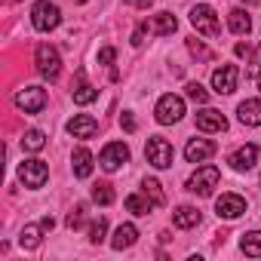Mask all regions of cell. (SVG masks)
<instances>
[{"mask_svg":"<svg viewBox=\"0 0 261 261\" xmlns=\"http://www.w3.org/2000/svg\"><path fill=\"white\" fill-rule=\"evenodd\" d=\"M200 218H203V215H200L197 206H178V209L172 212V224H175V227H185V230H188V227H197Z\"/></svg>","mask_w":261,"mask_h":261,"instance_id":"19","label":"cell"},{"mask_svg":"<svg viewBox=\"0 0 261 261\" xmlns=\"http://www.w3.org/2000/svg\"><path fill=\"white\" fill-rule=\"evenodd\" d=\"M126 209L133 212V215H148L151 209H157V203L142 191V194H129V197H126Z\"/></svg>","mask_w":261,"mask_h":261,"instance_id":"20","label":"cell"},{"mask_svg":"<svg viewBox=\"0 0 261 261\" xmlns=\"http://www.w3.org/2000/svg\"><path fill=\"white\" fill-rule=\"evenodd\" d=\"M215 212H218V218H240L243 212H246V200L240 197V194H221L218 200H215Z\"/></svg>","mask_w":261,"mask_h":261,"instance_id":"11","label":"cell"},{"mask_svg":"<svg viewBox=\"0 0 261 261\" xmlns=\"http://www.w3.org/2000/svg\"><path fill=\"white\" fill-rule=\"evenodd\" d=\"M243 4H249V7H255V4H258V0H243Z\"/></svg>","mask_w":261,"mask_h":261,"instance_id":"40","label":"cell"},{"mask_svg":"<svg viewBox=\"0 0 261 261\" xmlns=\"http://www.w3.org/2000/svg\"><path fill=\"white\" fill-rule=\"evenodd\" d=\"M114 59H117V49L114 46H101L98 49V65H114Z\"/></svg>","mask_w":261,"mask_h":261,"instance_id":"32","label":"cell"},{"mask_svg":"<svg viewBox=\"0 0 261 261\" xmlns=\"http://www.w3.org/2000/svg\"><path fill=\"white\" fill-rule=\"evenodd\" d=\"M212 154H215V142H209V139H191L185 145V160L188 163H206Z\"/></svg>","mask_w":261,"mask_h":261,"instance_id":"12","label":"cell"},{"mask_svg":"<svg viewBox=\"0 0 261 261\" xmlns=\"http://www.w3.org/2000/svg\"><path fill=\"white\" fill-rule=\"evenodd\" d=\"M175 28H178V19H175L172 13H157V16H154V31H157L160 37H169Z\"/></svg>","mask_w":261,"mask_h":261,"instance_id":"25","label":"cell"},{"mask_svg":"<svg viewBox=\"0 0 261 261\" xmlns=\"http://www.w3.org/2000/svg\"><path fill=\"white\" fill-rule=\"evenodd\" d=\"M255 83H258V89H261V71H258V74H255Z\"/></svg>","mask_w":261,"mask_h":261,"instance_id":"39","label":"cell"},{"mask_svg":"<svg viewBox=\"0 0 261 261\" xmlns=\"http://www.w3.org/2000/svg\"><path fill=\"white\" fill-rule=\"evenodd\" d=\"M40 224H43V230H53V227H56V221H53V215H46V218H43Z\"/></svg>","mask_w":261,"mask_h":261,"instance_id":"38","label":"cell"},{"mask_svg":"<svg viewBox=\"0 0 261 261\" xmlns=\"http://www.w3.org/2000/svg\"><path fill=\"white\" fill-rule=\"evenodd\" d=\"M105 233H108V218H98V221H92V227H89V240L98 246V243H105Z\"/></svg>","mask_w":261,"mask_h":261,"instance_id":"29","label":"cell"},{"mask_svg":"<svg viewBox=\"0 0 261 261\" xmlns=\"http://www.w3.org/2000/svg\"><path fill=\"white\" fill-rule=\"evenodd\" d=\"M142 191H145L157 206H163V203H166V197H163V191H160V181H157V178H145V181H142Z\"/></svg>","mask_w":261,"mask_h":261,"instance_id":"28","label":"cell"},{"mask_svg":"<svg viewBox=\"0 0 261 261\" xmlns=\"http://www.w3.org/2000/svg\"><path fill=\"white\" fill-rule=\"evenodd\" d=\"M92 154L86 151V148H74V154H71V169H74V178H89L92 175Z\"/></svg>","mask_w":261,"mask_h":261,"instance_id":"17","label":"cell"},{"mask_svg":"<svg viewBox=\"0 0 261 261\" xmlns=\"http://www.w3.org/2000/svg\"><path fill=\"white\" fill-rule=\"evenodd\" d=\"M31 25L37 31H43V34L46 31H56L62 25V10L56 4H49V0H37L34 10H31Z\"/></svg>","mask_w":261,"mask_h":261,"instance_id":"1","label":"cell"},{"mask_svg":"<svg viewBox=\"0 0 261 261\" xmlns=\"http://www.w3.org/2000/svg\"><path fill=\"white\" fill-rule=\"evenodd\" d=\"M22 148H25V151H31V154H37V151H43V148H46V136L40 133V129H28V133L22 136Z\"/></svg>","mask_w":261,"mask_h":261,"instance_id":"26","label":"cell"},{"mask_svg":"<svg viewBox=\"0 0 261 261\" xmlns=\"http://www.w3.org/2000/svg\"><path fill=\"white\" fill-rule=\"evenodd\" d=\"M46 101H49V95H46L43 86H25V89L16 92V108L25 111V114H40L46 108Z\"/></svg>","mask_w":261,"mask_h":261,"instance_id":"7","label":"cell"},{"mask_svg":"<svg viewBox=\"0 0 261 261\" xmlns=\"http://www.w3.org/2000/svg\"><path fill=\"white\" fill-rule=\"evenodd\" d=\"M34 62H37V71H40L43 80H56V77L62 74V56H59V49L49 46V43H40V46H37Z\"/></svg>","mask_w":261,"mask_h":261,"instance_id":"2","label":"cell"},{"mask_svg":"<svg viewBox=\"0 0 261 261\" xmlns=\"http://www.w3.org/2000/svg\"><path fill=\"white\" fill-rule=\"evenodd\" d=\"M218 178H221L218 166H200V169L188 178V191H191V194H197V197H209V194L215 191Z\"/></svg>","mask_w":261,"mask_h":261,"instance_id":"6","label":"cell"},{"mask_svg":"<svg viewBox=\"0 0 261 261\" xmlns=\"http://www.w3.org/2000/svg\"><path fill=\"white\" fill-rule=\"evenodd\" d=\"M237 83H240V68L237 65H221V68L212 71V89L218 95H230L237 89Z\"/></svg>","mask_w":261,"mask_h":261,"instance_id":"10","label":"cell"},{"mask_svg":"<svg viewBox=\"0 0 261 261\" xmlns=\"http://www.w3.org/2000/svg\"><path fill=\"white\" fill-rule=\"evenodd\" d=\"M258 65H261V49H258Z\"/></svg>","mask_w":261,"mask_h":261,"instance_id":"41","label":"cell"},{"mask_svg":"<svg viewBox=\"0 0 261 261\" xmlns=\"http://www.w3.org/2000/svg\"><path fill=\"white\" fill-rule=\"evenodd\" d=\"M123 163H129V148H126L123 142H111V145L101 148V154H98V166H101L105 172H117Z\"/></svg>","mask_w":261,"mask_h":261,"instance_id":"9","label":"cell"},{"mask_svg":"<svg viewBox=\"0 0 261 261\" xmlns=\"http://www.w3.org/2000/svg\"><path fill=\"white\" fill-rule=\"evenodd\" d=\"M145 34H148V25H139L136 34H133V46H142L145 43Z\"/></svg>","mask_w":261,"mask_h":261,"instance_id":"35","label":"cell"},{"mask_svg":"<svg viewBox=\"0 0 261 261\" xmlns=\"http://www.w3.org/2000/svg\"><path fill=\"white\" fill-rule=\"evenodd\" d=\"M120 126L126 129V133H136V117H133V114H123V117H120Z\"/></svg>","mask_w":261,"mask_h":261,"instance_id":"34","label":"cell"},{"mask_svg":"<svg viewBox=\"0 0 261 261\" xmlns=\"http://www.w3.org/2000/svg\"><path fill=\"white\" fill-rule=\"evenodd\" d=\"M83 218H86V206H83V203H77V206L71 209V215H68V227H71V230H77V227L83 224Z\"/></svg>","mask_w":261,"mask_h":261,"instance_id":"31","label":"cell"},{"mask_svg":"<svg viewBox=\"0 0 261 261\" xmlns=\"http://www.w3.org/2000/svg\"><path fill=\"white\" fill-rule=\"evenodd\" d=\"M255 163H258V145H243L230 154V166L237 172H249Z\"/></svg>","mask_w":261,"mask_h":261,"instance_id":"15","label":"cell"},{"mask_svg":"<svg viewBox=\"0 0 261 261\" xmlns=\"http://www.w3.org/2000/svg\"><path fill=\"white\" fill-rule=\"evenodd\" d=\"M154 117H157V123H163V126L178 123V120L185 117V98H181V95H172V92L160 95V101H157V108H154Z\"/></svg>","mask_w":261,"mask_h":261,"instance_id":"3","label":"cell"},{"mask_svg":"<svg viewBox=\"0 0 261 261\" xmlns=\"http://www.w3.org/2000/svg\"><path fill=\"white\" fill-rule=\"evenodd\" d=\"M74 4H86V0H74Z\"/></svg>","mask_w":261,"mask_h":261,"instance_id":"42","label":"cell"},{"mask_svg":"<svg viewBox=\"0 0 261 261\" xmlns=\"http://www.w3.org/2000/svg\"><path fill=\"white\" fill-rule=\"evenodd\" d=\"M126 4H133V7H139V10H148L154 0H126Z\"/></svg>","mask_w":261,"mask_h":261,"instance_id":"37","label":"cell"},{"mask_svg":"<svg viewBox=\"0 0 261 261\" xmlns=\"http://www.w3.org/2000/svg\"><path fill=\"white\" fill-rule=\"evenodd\" d=\"M185 89H188V98H191V101H197V105H206V101H209V92H206L200 83H188Z\"/></svg>","mask_w":261,"mask_h":261,"instance_id":"30","label":"cell"},{"mask_svg":"<svg viewBox=\"0 0 261 261\" xmlns=\"http://www.w3.org/2000/svg\"><path fill=\"white\" fill-rule=\"evenodd\" d=\"M40 233H43V224H25V230L19 233V246L22 249H37L40 246Z\"/></svg>","mask_w":261,"mask_h":261,"instance_id":"23","label":"cell"},{"mask_svg":"<svg viewBox=\"0 0 261 261\" xmlns=\"http://www.w3.org/2000/svg\"><path fill=\"white\" fill-rule=\"evenodd\" d=\"M227 28H230L233 34H240V37L249 34V31H252V19H249V13H246V10H230V13H227Z\"/></svg>","mask_w":261,"mask_h":261,"instance_id":"21","label":"cell"},{"mask_svg":"<svg viewBox=\"0 0 261 261\" xmlns=\"http://www.w3.org/2000/svg\"><path fill=\"white\" fill-rule=\"evenodd\" d=\"M188 49H191V53H194L197 59H209V49H206V46H203L200 40H188Z\"/></svg>","mask_w":261,"mask_h":261,"instance_id":"33","label":"cell"},{"mask_svg":"<svg viewBox=\"0 0 261 261\" xmlns=\"http://www.w3.org/2000/svg\"><path fill=\"white\" fill-rule=\"evenodd\" d=\"M145 157H148L151 166H157V169H169L172 160H175V151H172V145H169L166 139L154 136V139H148V145H145Z\"/></svg>","mask_w":261,"mask_h":261,"instance_id":"5","label":"cell"},{"mask_svg":"<svg viewBox=\"0 0 261 261\" xmlns=\"http://www.w3.org/2000/svg\"><path fill=\"white\" fill-rule=\"evenodd\" d=\"M136 240H139V227L136 224H120L117 230H114V237H111V246L117 249V252H123V249H129V246H136Z\"/></svg>","mask_w":261,"mask_h":261,"instance_id":"16","label":"cell"},{"mask_svg":"<svg viewBox=\"0 0 261 261\" xmlns=\"http://www.w3.org/2000/svg\"><path fill=\"white\" fill-rule=\"evenodd\" d=\"M240 249H243L249 258H261V230H249V233H243Z\"/></svg>","mask_w":261,"mask_h":261,"instance_id":"24","label":"cell"},{"mask_svg":"<svg viewBox=\"0 0 261 261\" xmlns=\"http://www.w3.org/2000/svg\"><path fill=\"white\" fill-rule=\"evenodd\" d=\"M237 117L243 126H261V98H246L237 108Z\"/></svg>","mask_w":261,"mask_h":261,"instance_id":"18","label":"cell"},{"mask_svg":"<svg viewBox=\"0 0 261 261\" xmlns=\"http://www.w3.org/2000/svg\"><path fill=\"white\" fill-rule=\"evenodd\" d=\"M92 203H98V206H111V203H114V191H111V185L98 181V185L92 188Z\"/></svg>","mask_w":261,"mask_h":261,"instance_id":"27","label":"cell"},{"mask_svg":"<svg viewBox=\"0 0 261 261\" xmlns=\"http://www.w3.org/2000/svg\"><path fill=\"white\" fill-rule=\"evenodd\" d=\"M95 98H98V89L89 86V83L83 80V71H80V83H77V89H74V105H92Z\"/></svg>","mask_w":261,"mask_h":261,"instance_id":"22","label":"cell"},{"mask_svg":"<svg viewBox=\"0 0 261 261\" xmlns=\"http://www.w3.org/2000/svg\"><path fill=\"white\" fill-rule=\"evenodd\" d=\"M191 25H194L200 34H206V37H218V34H221L218 13H215L209 4H197V7L191 10Z\"/></svg>","mask_w":261,"mask_h":261,"instance_id":"4","label":"cell"},{"mask_svg":"<svg viewBox=\"0 0 261 261\" xmlns=\"http://www.w3.org/2000/svg\"><path fill=\"white\" fill-rule=\"evenodd\" d=\"M197 129H203V133H224L227 129V117L215 108H206L197 114Z\"/></svg>","mask_w":261,"mask_h":261,"instance_id":"14","label":"cell"},{"mask_svg":"<svg viewBox=\"0 0 261 261\" xmlns=\"http://www.w3.org/2000/svg\"><path fill=\"white\" fill-rule=\"evenodd\" d=\"M237 56H240V59H249V56H252V46H249V43H237Z\"/></svg>","mask_w":261,"mask_h":261,"instance_id":"36","label":"cell"},{"mask_svg":"<svg viewBox=\"0 0 261 261\" xmlns=\"http://www.w3.org/2000/svg\"><path fill=\"white\" fill-rule=\"evenodd\" d=\"M19 178H22V185L25 188H43L46 185V178H49V166L43 163V160H37V157H31V160H25L22 166H19Z\"/></svg>","mask_w":261,"mask_h":261,"instance_id":"8","label":"cell"},{"mask_svg":"<svg viewBox=\"0 0 261 261\" xmlns=\"http://www.w3.org/2000/svg\"><path fill=\"white\" fill-rule=\"evenodd\" d=\"M68 133H71L74 139H92V136L98 133V120L89 117V114H77V117L68 120Z\"/></svg>","mask_w":261,"mask_h":261,"instance_id":"13","label":"cell"}]
</instances>
